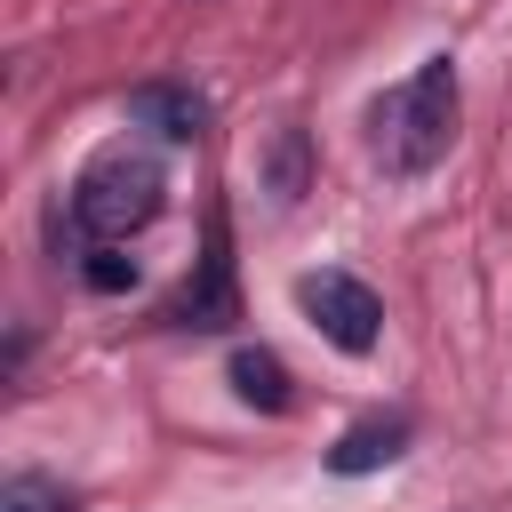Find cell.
Segmentation results:
<instances>
[{
  "label": "cell",
  "instance_id": "6da1fadb",
  "mask_svg": "<svg viewBox=\"0 0 512 512\" xmlns=\"http://www.w3.org/2000/svg\"><path fill=\"white\" fill-rule=\"evenodd\" d=\"M448 144H456V64L424 56L400 88L368 104V160L384 176H424L448 160Z\"/></svg>",
  "mask_w": 512,
  "mask_h": 512
},
{
  "label": "cell",
  "instance_id": "7a4b0ae2",
  "mask_svg": "<svg viewBox=\"0 0 512 512\" xmlns=\"http://www.w3.org/2000/svg\"><path fill=\"white\" fill-rule=\"evenodd\" d=\"M64 208H72L80 248H128V240L168 208V176H160L144 152H104V160L80 168V184H72Z\"/></svg>",
  "mask_w": 512,
  "mask_h": 512
},
{
  "label": "cell",
  "instance_id": "3957f363",
  "mask_svg": "<svg viewBox=\"0 0 512 512\" xmlns=\"http://www.w3.org/2000/svg\"><path fill=\"white\" fill-rule=\"evenodd\" d=\"M296 304H304V320L336 344V352H376V336H384V304H376V288L368 280H352V272H304L296 280Z\"/></svg>",
  "mask_w": 512,
  "mask_h": 512
},
{
  "label": "cell",
  "instance_id": "277c9868",
  "mask_svg": "<svg viewBox=\"0 0 512 512\" xmlns=\"http://www.w3.org/2000/svg\"><path fill=\"white\" fill-rule=\"evenodd\" d=\"M240 304H232V256H224V216H208V256H200V280H184V296L168 304L176 328H224Z\"/></svg>",
  "mask_w": 512,
  "mask_h": 512
},
{
  "label": "cell",
  "instance_id": "5b68a950",
  "mask_svg": "<svg viewBox=\"0 0 512 512\" xmlns=\"http://www.w3.org/2000/svg\"><path fill=\"white\" fill-rule=\"evenodd\" d=\"M128 120L152 128V136H168V144H192L208 128V96L184 88V80H136L128 88Z\"/></svg>",
  "mask_w": 512,
  "mask_h": 512
},
{
  "label": "cell",
  "instance_id": "8992f818",
  "mask_svg": "<svg viewBox=\"0 0 512 512\" xmlns=\"http://www.w3.org/2000/svg\"><path fill=\"white\" fill-rule=\"evenodd\" d=\"M408 432H416L408 416H368V424H352V432L328 448V472H336V480H360V472L392 464V456L408 448Z\"/></svg>",
  "mask_w": 512,
  "mask_h": 512
},
{
  "label": "cell",
  "instance_id": "52a82bcc",
  "mask_svg": "<svg viewBox=\"0 0 512 512\" xmlns=\"http://www.w3.org/2000/svg\"><path fill=\"white\" fill-rule=\"evenodd\" d=\"M232 392H240L248 408H264V416H288V408H296V376H288V360L264 352V344H240V352H232Z\"/></svg>",
  "mask_w": 512,
  "mask_h": 512
},
{
  "label": "cell",
  "instance_id": "ba28073f",
  "mask_svg": "<svg viewBox=\"0 0 512 512\" xmlns=\"http://www.w3.org/2000/svg\"><path fill=\"white\" fill-rule=\"evenodd\" d=\"M0 512H72V496H64V480H48V472H8Z\"/></svg>",
  "mask_w": 512,
  "mask_h": 512
},
{
  "label": "cell",
  "instance_id": "9c48e42d",
  "mask_svg": "<svg viewBox=\"0 0 512 512\" xmlns=\"http://www.w3.org/2000/svg\"><path fill=\"white\" fill-rule=\"evenodd\" d=\"M80 280H88L96 296H120V288H136V256H120V248H80Z\"/></svg>",
  "mask_w": 512,
  "mask_h": 512
},
{
  "label": "cell",
  "instance_id": "30bf717a",
  "mask_svg": "<svg viewBox=\"0 0 512 512\" xmlns=\"http://www.w3.org/2000/svg\"><path fill=\"white\" fill-rule=\"evenodd\" d=\"M272 192L280 200L304 192V128H280V144H272Z\"/></svg>",
  "mask_w": 512,
  "mask_h": 512
}]
</instances>
